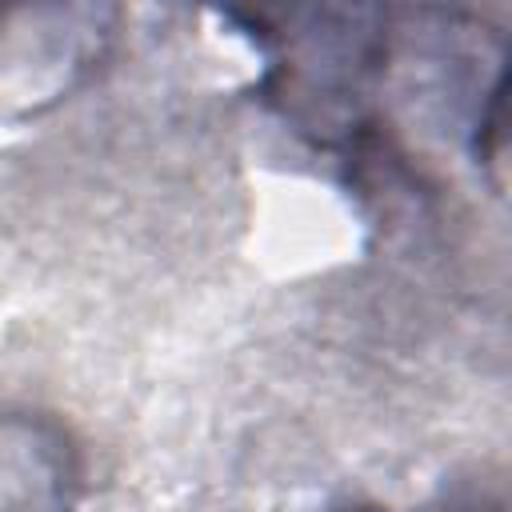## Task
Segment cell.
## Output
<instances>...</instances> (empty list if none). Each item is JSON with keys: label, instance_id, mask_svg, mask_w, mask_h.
<instances>
[{"label": "cell", "instance_id": "1", "mask_svg": "<svg viewBox=\"0 0 512 512\" xmlns=\"http://www.w3.org/2000/svg\"><path fill=\"white\" fill-rule=\"evenodd\" d=\"M252 32L268 56L260 96L312 148H356L372 128V96L388 64L376 8H296L280 24L264 12Z\"/></svg>", "mask_w": 512, "mask_h": 512}, {"label": "cell", "instance_id": "2", "mask_svg": "<svg viewBox=\"0 0 512 512\" xmlns=\"http://www.w3.org/2000/svg\"><path fill=\"white\" fill-rule=\"evenodd\" d=\"M112 4H0V120H36L68 104L108 60Z\"/></svg>", "mask_w": 512, "mask_h": 512}, {"label": "cell", "instance_id": "3", "mask_svg": "<svg viewBox=\"0 0 512 512\" xmlns=\"http://www.w3.org/2000/svg\"><path fill=\"white\" fill-rule=\"evenodd\" d=\"M84 456L48 412H0V512H72Z\"/></svg>", "mask_w": 512, "mask_h": 512}]
</instances>
